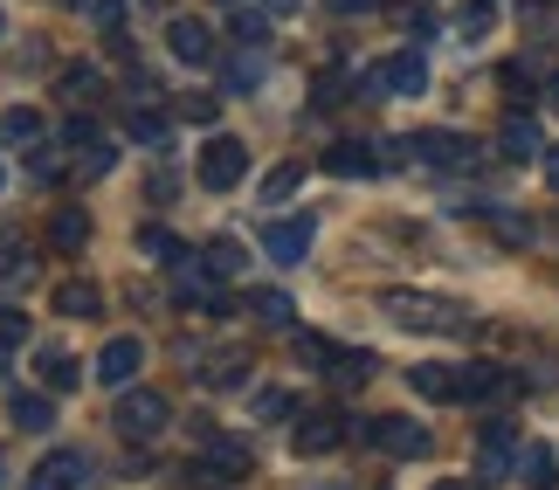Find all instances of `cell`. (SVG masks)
<instances>
[{
	"mask_svg": "<svg viewBox=\"0 0 559 490\" xmlns=\"http://www.w3.org/2000/svg\"><path fill=\"white\" fill-rule=\"evenodd\" d=\"M353 435L380 442V450H386V456H401V463H415V456L436 450V435H428L421 421H407V415H373V421H353Z\"/></svg>",
	"mask_w": 559,
	"mask_h": 490,
	"instance_id": "1",
	"label": "cell"
},
{
	"mask_svg": "<svg viewBox=\"0 0 559 490\" xmlns=\"http://www.w3.org/2000/svg\"><path fill=\"white\" fill-rule=\"evenodd\" d=\"M359 91H367V97H415V91H428V62L415 49H401V56L373 62V70L359 76Z\"/></svg>",
	"mask_w": 559,
	"mask_h": 490,
	"instance_id": "2",
	"label": "cell"
},
{
	"mask_svg": "<svg viewBox=\"0 0 559 490\" xmlns=\"http://www.w3.org/2000/svg\"><path fill=\"white\" fill-rule=\"evenodd\" d=\"M386 311H394L407 332H463L456 304H442V297H415V290H394V297H386Z\"/></svg>",
	"mask_w": 559,
	"mask_h": 490,
	"instance_id": "3",
	"label": "cell"
},
{
	"mask_svg": "<svg viewBox=\"0 0 559 490\" xmlns=\"http://www.w3.org/2000/svg\"><path fill=\"white\" fill-rule=\"evenodd\" d=\"M242 174H249V145L242 139H207V153H201V187L207 194H228Z\"/></svg>",
	"mask_w": 559,
	"mask_h": 490,
	"instance_id": "4",
	"label": "cell"
},
{
	"mask_svg": "<svg viewBox=\"0 0 559 490\" xmlns=\"http://www.w3.org/2000/svg\"><path fill=\"white\" fill-rule=\"evenodd\" d=\"M166 415H174V408H166V394H159V387H139V394H124V401H118V429L132 435V442H153V435L166 429Z\"/></svg>",
	"mask_w": 559,
	"mask_h": 490,
	"instance_id": "5",
	"label": "cell"
},
{
	"mask_svg": "<svg viewBox=\"0 0 559 490\" xmlns=\"http://www.w3.org/2000/svg\"><path fill=\"white\" fill-rule=\"evenodd\" d=\"M62 145H70V153H76V166H83V174H91V180H97V174H111V166H118V145L104 139L91 118H70V124H62Z\"/></svg>",
	"mask_w": 559,
	"mask_h": 490,
	"instance_id": "6",
	"label": "cell"
},
{
	"mask_svg": "<svg viewBox=\"0 0 559 490\" xmlns=\"http://www.w3.org/2000/svg\"><path fill=\"white\" fill-rule=\"evenodd\" d=\"M83 483H91V456L83 450H49L28 470V490H83Z\"/></svg>",
	"mask_w": 559,
	"mask_h": 490,
	"instance_id": "7",
	"label": "cell"
},
{
	"mask_svg": "<svg viewBox=\"0 0 559 490\" xmlns=\"http://www.w3.org/2000/svg\"><path fill=\"white\" fill-rule=\"evenodd\" d=\"M407 145V159H421V166H477V145L469 139H456V132H415V139H401Z\"/></svg>",
	"mask_w": 559,
	"mask_h": 490,
	"instance_id": "8",
	"label": "cell"
},
{
	"mask_svg": "<svg viewBox=\"0 0 559 490\" xmlns=\"http://www.w3.org/2000/svg\"><path fill=\"white\" fill-rule=\"evenodd\" d=\"M311 236H318V222H311V215H297V222H270V228H263V255H270V263H305V255H311Z\"/></svg>",
	"mask_w": 559,
	"mask_h": 490,
	"instance_id": "9",
	"label": "cell"
},
{
	"mask_svg": "<svg viewBox=\"0 0 559 490\" xmlns=\"http://www.w3.org/2000/svg\"><path fill=\"white\" fill-rule=\"evenodd\" d=\"M346 435H353V421H346V415H305L290 442H297V456H332Z\"/></svg>",
	"mask_w": 559,
	"mask_h": 490,
	"instance_id": "10",
	"label": "cell"
},
{
	"mask_svg": "<svg viewBox=\"0 0 559 490\" xmlns=\"http://www.w3.org/2000/svg\"><path fill=\"white\" fill-rule=\"evenodd\" d=\"M511 470V421H484L477 435V483H504Z\"/></svg>",
	"mask_w": 559,
	"mask_h": 490,
	"instance_id": "11",
	"label": "cell"
},
{
	"mask_svg": "<svg viewBox=\"0 0 559 490\" xmlns=\"http://www.w3.org/2000/svg\"><path fill=\"white\" fill-rule=\"evenodd\" d=\"M193 450H201L214 470H228V477H249V450L242 442H228L222 429H207V421H193Z\"/></svg>",
	"mask_w": 559,
	"mask_h": 490,
	"instance_id": "12",
	"label": "cell"
},
{
	"mask_svg": "<svg viewBox=\"0 0 559 490\" xmlns=\"http://www.w3.org/2000/svg\"><path fill=\"white\" fill-rule=\"evenodd\" d=\"M504 394H519V373L490 367V359H469L463 367V401H504Z\"/></svg>",
	"mask_w": 559,
	"mask_h": 490,
	"instance_id": "13",
	"label": "cell"
},
{
	"mask_svg": "<svg viewBox=\"0 0 559 490\" xmlns=\"http://www.w3.org/2000/svg\"><path fill=\"white\" fill-rule=\"evenodd\" d=\"M325 174H338V180H367V174H380V153L367 139H338L332 153H325Z\"/></svg>",
	"mask_w": 559,
	"mask_h": 490,
	"instance_id": "14",
	"label": "cell"
},
{
	"mask_svg": "<svg viewBox=\"0 0 559 490\" xmlns=\"http://www.w3.org/2000/svg\"><path fill=\"white\" fill-rule=\"evenodd\" d=\"M139 367H145V346H139V338H111V346L97 352V380H104V387H124Z\"/></svg>",
	"mask_w": 559,
	"mask_h": 490,
	"instance_id": "15",
	"label": "cell"
},
{
	"mask_svg": "<svg viewBox=\"0 0 559 490\" xmlns=\"http://www.w3.org/2000/svg\"><path fill=\"white\" fill-rule=\"evenodd\" d=\"M83 242H91V215H83V207H56L49 215V249L56 255H83Z\"/></svg>",
	"mask_w": 559,
	"mask_h": 490,
	"instance_id": "16",
	"label": "cell"
},
{
	"mask_svg": "<svg viewBox=\"0 0 559 490\" xmlns=\"http://www.w3.org/2000/svg\"><path fill=\"white\" fill-rule=\"evenodd\" d=\"M174 56L193 62V70H201V62H214V28H207V21H193V14H180V21H174Z\"/></svg>",
	"mask_w": 559,
	"mask_h": 490,
	"instance_id": "17",
	"label": "cell"
},
{
	"mask_svg": "<svg viewBox=\"0 0 559 490\" xmlns=\"http://www.w3.org/2000/svg\"><path fill=\"white\" fill-rule=\"evenodd\" d=\"M407 387H415L421 401H463V367H415Z\"/></svg>",
	"mask_w": 559,
	"mask_h": 490,
	"instance_id": "18",
	"label": "cell"
},
{
	"mask_svg": "<svg viewBox=\"0 0 559 490\" xmlns=\"http://www.w3.org/2000/svg\"><path fill=\"white\" fill-rule=\"evenodd\" d=\"M498 145H504V159H539V124H532V118H519V111H511L504 118V132H498Z\"/></svg>",
	"mask_w": 559,
	"mask_h": 490,
	"instance_id": "19",
	"label": "cell"
},
{
	"mask_svg": "<svg viewBox=\"0 0 559 490\" xmlns=\"http://www.w3.org/2000/svg\"><path fill=\"white\" fill-rule=\"evenodd\" d=\"M0 139H8V145H21V153H35V145H41V111H28V104L0 111Z\"/></svg>",
	"mask_w": 559,
	"mask_h": 490,
	"instance_id": "20",
	"label": "cell"
},
{
	"mask_svg": "<svg viewBox=\"0 0 559 490\" xmlns=\"http://www.w3.org/2000/svg\"><path fill=\"white\" fill-rule=\"evenodd\" d=\"M519 477L532 490H559V456L546 450V442H532V450H519Z\"/></svg>",
	"mask_w": 559,
	"mask_h": 490,
	"instance_id": "21",
	"label": "cell"
},
{
	"mask_svg": "<svg viewBox=\"0 0 559 490\" xmlns=\"http://www.w3.org/2000/svg\"><path fill=\"white\" fill-rule=\"evenodd\" d=\"M249 318H255V325H276V332H284V325H290V297L270 290V284H255V290H249Z\"/></svg>",
	"mask_w": 559,
	"mask_h": 490,
	"instance_id": "22",
	"label": "cell"
},
{
	"mask_svg": "<svg viewBox=\"0 0 559 490\" xmlns=\"http://www.w3.org/2000/svg\"><path fill=\"white\" fill-rule=\"evenodd\" d=\"M249 367H255L249 352H214L207 367H201V380H207V387H242V380H249Z\"/></svg>",
	"mask_w": 559,
	"mask_h": 490,
	"instance_id": "23",
	"label": "cell"
},
{
	"mask_svg": "<svg viewBox=\"0 0 559 490\" xmlns=\"http://www.w3.org/2000/svg\"><path fill=\"white\" fill-rule=\"evenodd\" d=\"M373 367H380L373 352H332V359H325V373L338 380V387H367V380H373Z\"/></svg>",
	"mask_w": 559,
	"mask_h": 490,
	"instance_id": "24",
	"label": "cell"
},
{
	"mask_svg": "<svg viewBox=\"0 0 559 490\" xmlns=\"http://www.w3.org/2000/svg\"><path fill=\"white\" fill-rule=\"evenodd\" d=\"M76 380H83V367H76V359L62 352V346H49V352H41V387H49V394H70Z\"/></svg>",
	"mask_w": 559,
	"mask_h": 490,
	"instance_id": "25",
	"label": "cell"
},
{
	"mask_svg": "<svg viewBox=\"0 0 559 490\" xmlns=\"http://www.w3.org/2000/svg\"><path fill=\"white\" fill-rule=\"evenodd\" d=\"M201 263H207V276H242L249 255H242V242H235V236H214V242L201 249Z\"/></svg>",
	"mask_w": 559,
	"mask_h": 490,
	"instance_id": "26",
	"label": "cell"
},
{
	"mask_svg": "<svg viewBox=\"0 0 559 490\" xmlns=\"http://www.w3.org/2000/svg\"><path fill=\"white\" fill-rule=\"evenodd\" d=\"M56 311H62V318H97V311H104V290H97V284H62V290H56Z\"/></svg>",
	"mask_w": 559,
	"mask_h": 490,
	"instance_id": "27",
	"label": "cell"
},
{
	"mask_svg": "<svg viewBox=\"0 0 559 490\" xmlns=\"http://www.w3.org/2000/svg\"><path fill=\"white\" fill-rule=\"evenodd\" d=\"M56 421V408H49V394H14V429H28V435H41Z\"/></svg>",
	"mask_w": 559,
	"mask_h": 490,
	"instance_id": "28",
	"label": "cell"
},
{
	"mask_svg": "<svg viewBox=\"0 0 559 490\" xmlns=\"http://www.w3.org/2000/svg\"><path fill=\"white\" fill-rule=\"evenodd\" d=\"M62 97H70V104H97L104 97V76L91 70V62H76V70H62Z\"/></svg>",
	"mask_w": 559,
	"mask_h": 490,
	"instance_id": "29",
	"label": "cell"
},
{
	"mask_svg": "<svg viewBox=\"0 0 559 490\" xmlns=\"http://www.w3.org/2000/svg\"><path fill=\"white\" fill-rule=\"evenodd\" d=\"M139 249H145V255H159V263H180V255H187V242L174 236V228H159V222H145V228H139Z\"/></svg>",
	"mask_w": 559,
	"mask_h": 490,
	"instance_id": "30",
	"label": "cell"
},
{
	"mask_svg": "<svg viewBox=\"0 0 559 490\" xmlns=\"http://www.w3.org/2000/svg\"><path fill=\"white\" fill-rule=\"evenodd\" d=\"M124 124H132L139 145H166V118L153 111V104H132V111H124Z\"/></svg>",
	"mask_w": 559,
	"mask_h": 490,
	"instance_id": "31",
	"label": "cell"
},
{
	"mask_svg": "<svg viewBox=\"0 0 559 490\" xmlns=\"http://www.w3.org/2000/svg\"><path fill=\"white\" fill-rule=\"evenodd\" d=\"M297 180H305V166H297V159L270 166V174H263V201H290V194H297Z\"/></svg>",
	"mask_w": 559,
	"mask_h": 490,
	"instance_id": "32",
	"label": "cell"
},
{
	"mask_svg": "<svg viewBox=\"0 0 559 490\" xmlns=\"http://www.w3.org/2000/svg\"><path fill=\"white\" fill-rule=\"evenodd\" d=\"M235 41H242V49H263L270 41V14H249V8H235V28H228Z\"/></svg>",
	"mask_w": 559,
	"mask_h": 490,
	"instance_id": "33",
	"label": "cell"
},
{
	"mask_svg": "<svg viewBox=\"0 0 559 490\" xmlns=\"http://www.w3.org/2000/svg\"><path fill=\"white\" fill-rule=\"evenodd\" d=\"M490 21H498V8H490V0H463V14H456V28L477 41V35H490Z\"/></svg>",
	"mask_w": 559,
	"mask_h": 490,
	"instance_id": "34",
	"label": "cell"
},
{
	"mask_svg": "<svg viewBox=\"0 0 559 490\" xmlns=\"http://www.w3.org/2000/svg\"><path fill=\"white\" fill-rule=\"evenodd\" d=\"M21 338H28V318H21L14 304H0V352H8V346H21Z\"/></svg>",
	"mask_w": 559,
	"mask_h": 490,
	"instance_id": "35",
	"label": "cell"
},
{
	"mask_svg": "<svg viewBox=\"0 0 559 490\" xmlns=\"http://www.w3.org/2000/svg\"><path fill=\"white\" fill-rule=\"evenodd\" d=\"M255 83H263V62H255V56L228 62V91H255Z\"/></svg>",
	"mask_w": 559,
	"mask_h": 490,
	"instance_id": "36",
	"label": "cell"
},
{
	"mask_svg": "<svg viewBox=\"0 0 559 490\" xmlns=\"http://www.w3.org/2000/svg\"><path fill=\"white\" fill-rule=\"evenodd\" d=\"M255 415H263V421H284V415H290V394H284V387L255 394Z\"/></svg>",
	"mask_w": 559,
	"mask_h": 490,
	"instance_id": "37",
	"label": "cell"
},
{
	"mask_svg": "<svg viewBox=\"0 0 559 490\" xmlns=\"http://www.w3.org/2000/svg\"><path fill=\"white\" fill-rule=\"evenodd\" d=\"M56 174H62V166H56V153H41V145H35V153H28V180L56 187Z\"/></svg>",
	"mask_w": 559,
	"mask_h": 490,
	"instance_id": "38",
	"label": "cell"
},
{
	"mask_svg": "<svg viewBox=\"0 0 559 490\" xmlns=\"http://www.w3.org/2000/svg\"><path fill=\"white\" fill-rule=\"evenodd\" d=\"M28 276H35V263H28V255H14V263H0V290H8V284H28Z\"/></svg>",
	"mask_w": 559,
	"mask_h": 490,
	"instance_id": "39",
	"label": "cell"
},
{
	"mask_svg": "<svg viewBox=\"0 0 559 490\" xmlns=\"http://www.w3.org/2000/svg\"><path fill=\"white\" fill-rule=\"evenodd\" d=\"M338 346H325V338H318V332H305V338H297V359H332Z\"/></svg>",
	"mask_w": 559,
	"mask_h": 490,
	"instance_id": "40",
	"label": "cell"
},
{
	"mask_svg": "<svg viewBox=\"0 0 559 490\" xmlns=\"http://www.w3.org/2000/svg\"><path fill=\"white\" fill-rule=\"evenodd\" d=\"M332 8H338V14H373L380 0H332Z\"/></svg>",
	"mask_w": 559,
	"mask_h": 490,
	"instance_id": "41",
	"label": "cell"
},
{
	"mask_svg": "<svg viewBox=\"0 0 559 490\" xmlns=\"http://www.w3.org/2000/svg\"><path fill=\"white\" fill-rule=\"evenodd\" d=\"M546 180H552V194H559V145H546Z\"/></svg>",
	"mask_w": 559,
	"mask_h": 490,
	"instance_id": "42",
	"label": "cell"
},
{
	"mask_svg": "<svg viewBox=\"0 0 559 490\" xmlns=\"http://www.w3.org/2000/svg\"><path fill=\"white\" fill-rule=\"evenodd\" d=\"M290 8H305V0H270V14H290Z\"/></svg>",
	"mask_w": 559,
	"mask_h": 490,
	"instance_id": "43",
	"label": "cell"
},
{
	"mask_svg": "<svg viewBox=\"0 0 559 490\" xmlns=\"http://www.w3.org/2000/svg\"><path fill=\"white\" fill-rule=\"evenodd\" d=\"M436 490H469V483H436Z\"/></svg>",
	"mask_w": 559,
	"mask_h": 490,
	"instance_id": "44",
	"label": "cell"
},
{
	"mask_svg": "<svg viewBox=\"0 0 559 490\" xmlns=\"http://www.w3.org/2000/svg\"><path fill=\"white\" fill-rule=\"evenodd\" d=\"M0 483H8V463H0Z\"/></svg>",
	"mask_w": 559,
	"mask_h": 490,
	"instance_id": "45",
	"label": "cell"
},
{
	"mask_svg": "<svg viewBox=\"0 0 559 490\" xmlns=\"http://www.w3.org/2000/svg\"><path fill=\"white\" fill-rule=\"evenodd\" d=\"M0 35H8V14H0Z\"/></svg>",
	"mask_w": 559,
	"mask_h": 490,
	"instance_id": "46",
	"label": "cell"
},
{
	"mask_svg": "<svg viewBox=\"0 0 559 490\" xmlns=\"http://www.w3.org/2000/svg\"><path fill=\"white\" fill-rule=\"evenodd\" d=\"M552 104H559V83H552Z\"/></svg>",
	"mask_w": 559,
	"mask_h": 490,
	"instance_id": "47",
	"label": "cell"
}]
</instances>
